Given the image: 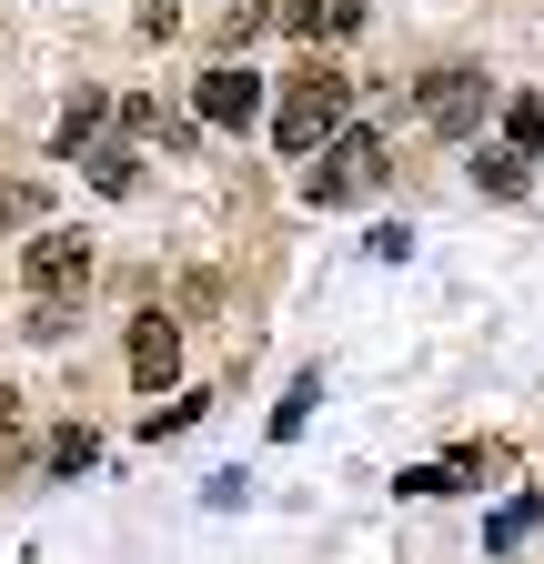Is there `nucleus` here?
<instances>
[{
    "label": "nucleus",
    "instance_id": "1",
    "mask_svg": "<svg viewBox=\"0 0 544 564\" xmlns=\"http://www.w3.org/2000/svg\"><path fill=\"white\" fill-rule=\"evenodd\" d=\"M344 111H353V82L333 61H303L293 82H283V111H272V141H283L293 162H313L333 131H344Z\"/></svg>",
    "mask_w": 544,
    "mask_h": 564
},
{
    "label": "nucleus",
    "instance_id": "2",
    "mask_svg": "<svg viewBox=\"0 0 544 564\" xmlns=\"http://www.w3.org/2000/svg\"><path fill=\"white\" fill-rule=\"evenodd\" d=\"M21 282H31V333H61L72 323V303L91 293V242L81 232H41L21 252Z\"/></svg>",
    "mask_w": 544,
    "mask_h": 564
},
{
    "label": "nucleus",
    "instance_id": "3",
    "mask_svg": "<svg viewBox=\"0 0 544 564\" xmlns=\"http://www.w3.org/2000/svg\"><path fill=\"white\" fill-rule=\"evenodd\" d=\"M383 182V141L373 131H344V141H323V162L303 172V202H353Z\"/></svg>",
    "mask_w": 544,
    "mask_h": 564
},
{
    "label": "nucleus",
    "instance_id": "4",
    "mask_svg": "<svg viewBox=\"0 0 544 564\" xmlns=\"http://www.w3.org/2000/svg\"><path fill=\"white\" fill-rule=\"evenodd\" d=\"M485 101H494V91H485V70H464V61H454V70H434V82L414 91L424 131H444V141H464L474 121H485Z\"/></svg>",
    "mask_w": 544,
    "mask_h": 564
},
{
    "label": "nucleus",
    "instance_id": "5",
    "mask_svg": "<svg viewBox=\"0 0 544 564\" xmlns=\"http://www.w3.org/2000/svg\"><path fill=\"white\" fill-rule=\"evenodd\" d=\"M192 121H213V131H252L262 121V82L252 70H232V61H213L192 82Z\"/></svg>",
    "mask_w": 544,
    "mask_h": 564
},
{
    "label": "nucleus",
    "instance_id": "6",
    "mask_svg": "<svg viewBox=\"0 0 544 564\" xmlns=\"http://www.w3.org/2000/svg\"><path fill=\"white\" fill-rule=\"evenodd\" d=\"M172 373H182V323L142 313V323H131V383H142V393H162Z\"/></svg>",
    "mask_w": 544,
    "mask_h": 564
},
{
    "label": "nucleus",
    "instance_id": "7",
    "mask_svg": "<svg viewBox=\"0 0 544 564\" xmlns=\"http://www.w3.org/2000/svg\"><path fill=\"white\" fill-rule=\"evenodd\" d=\"M272 21H283L293 41H344V31L363 21V0H283Z\"/></svg>",
    "mask_w": 544,
    "mask_h": 564
},
{
    "label": "nucleus",
    "instance_id": "8",
    "mask_svg": "<svg viewBox=\"0 0 544 564\" xmlns=\"http://www.w3.org/2000/svg\"><path fill=\"white\" fill-rule=\"evenodd\" d=\"M121 131H131V141H162V152H192V131H202V121L162 111L152 91H131V101H121Z\"/></svg>",
    "mask_w": 544,
    "mask_h": 564
},
{
    "label": "nucleus",
    "instance_id": "9",
    "mask_svg": "<svg viewBox=\"0 0 544 564\" xmlns=\"http://www.w3.org/2000/svg\"><path fill=\"white\" fill-rule=\"evenodd\" d=\"M101 111H111L101 91H81L72 111H61V162H81V152H91V131H101Z\"/></svg>",
    "mask_w": 544,
    "mask_h": 564
},
{
    "label": "nucleus",
    "instance_id": "10",
    "mask_svg": "<svg viewBox=\"0 0 544 564\" xmlns=\"http://www.w3.org/2000/svg\"><path fill=\"white\" fill-rule=\"evenodd\" d=\"M474 182H485L494 202H514V192H524L534 172H524V152H474Z\"/></svg>",
    "mask_w": 544,
    "mask_h": 564
},
{
    "label": "nucleus",
    "instance_id": "11",
    "mask_svg": "<svg viewBox=\"0 0 544 564\" xmlns=\"http://www.w3.org/2000/svg\"><path fill=\"white\" fill-rule=\"evenodd\" d=\"M534 524H544V494H514V505L494 514V534H485V544H494V554H514V544H524Z\"/></svg>",
    "mask_w": 544,
    "mask_h": 564
},
{
    "label": "nucleus",
    "instance_id": "12",
    "mask_svg": "<svg viewBox=\"0 0 544 564\" xmlns=\"http://www.w3.org/2000/svg\"><path fill=\"white\" fill-rule=\"evenodd\" d=\"M91 454H101V444H91V423H61V434L41 444V464H51V474H81Z\"/></svg>",
    "mask_w": 544,
    "mask_h": 564
},
{
    "label": "nucleus",
    "instance_id": "13",
    "mask_svg": "<svg viewBox=\"0 0 544 564\" xmlns=\"http://www.w3.org/2000/svg\"><path fill=\"white\" fill-rule=\"evenodd\" d=\"M504 131H514V152H524V162H544V101H534V91L504 101Z\"/></svg>",
    "mask_w": 544,
    "mask_h": 564
},
{
    "label": "nucleus",
    "instance_id": "14",
    "mask_svg": "<svg viewBox=\"0 0 544 564\" xmlns=\"http://www.w3.org/2000/svg\"><path fill=\"white\" fill-rule=\"evenodd\" d=\"M202 403H213V393H172V403H152V413H142V434H152V444L182 434V423H202Z\"/></svg>",
    "mask_w": 544,
    "mask_h": 564
},
{
    "label": "nucleus",
    "instance_id": "15",
    "mask_svg": "<svg viewBox=\"0 0 544 564\" xmlns=\"http://www.w3.org/2000/svg\"><path fill=\"white\" fill-rule=\"evenodd\" d=\"M81 162H91V182H101V192H131V182H142V162H131L121 141H101V152H81Z\"/></svg>",
    "mask_w": 544,
    "mask_h": 564
},
{
    "label": "nucleus",
    "instance_id": "16",
    "mask_svg": "<svg viewBox=\"0 0 544 564\" xmlns=\"http://www.w3.org/2000/svg\"><path fill=\"white\" fill-rule=\"evenodd\" d=\"M262 21H272V11H262V0H232V11H222V41H232V51H242V41H252V31H262Z\"/></svg>",
    "mask_w": 544,
    "mask_h": 564
},
{
    "label": "nucleus",
    "instance_id": "17",
    "mask_svg": "<svg viewBox=\"0 0 544 564\" xmlns=\"http://www.w3.org/2000/svg\"><path fill=\"white\" fill-rule=\"evenodd\" d=\"M313 403H323V383H293V403L272 413V434H303V413H313Z\"/></svg>",
    "mask_w": 544,
    "mask_h": 564
},
{
    "label": "nucleus",
    "instance_id": "18",
    "mask_svg": "<svg viewBox=\"0 0 544 564\" xmlns=\"http://www.w3.org/2000/svg\"><path fill=\"white\" fill-rule=\"evenodd\" d=\"M182 31V0H142V41H172Z\"/></svg>",
    "mask_w": 544,
    "mask_h": 564
},
{
    "label": "nucleus",
    "instance_id": "19",
    "mask_svg": "<svg viewBox=\"0 0 544 564\" xmlns=\"http://www.w3.org/2000/svg\"><path fill=\"white\" fill-rule=\"evenodd\" d=\"M0 223H41V192L21 182V192H0Z\"/></svg>",
    "mask_w": 544,
    "mask_h": 564
},
{
    "label": "nucleus",
    "instance_id": "20",
    "mask_svg": "<svg viewBox=\"0 0 544 564\" xmlns=\"http://www.w3.org/2000/svg\"><path fill=\"white\" fill-rule=\"evenodd\" d=\"M21 423H31V413H21V393L0 383V444H21Z\"/></svg>",
    "mask_w": 544,
    "mask_h": 564
}]
</instances>
